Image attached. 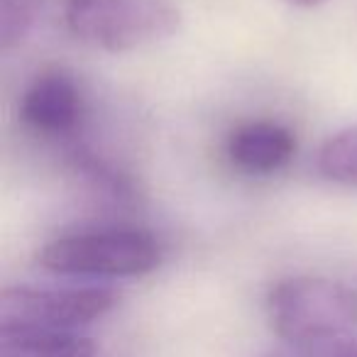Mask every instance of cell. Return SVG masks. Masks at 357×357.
Returning <instances> with one entry per match:
<instances>
[{
  "label": "cell",
  "instance_id": "5",
  "mask_svg": "<svg viewBox=\"0 0 357 357\" xmlns=\"http://www.w3.org/2000/svg\"><path fill=\"white\" fill-rule=\"evenodd\" d=\"M20 118L40 135H71L84 118L81 86L64 69L42 71L22 93Z\"/></svg>",
  "mask_w": 357,
  "mask_h": 357
},
{
  "label": "cell",
  "instance_id": "2",
  "mask_svg": "<svg viewBox=\"0 0 357 357\" xmlns=\"http://www.w3.org/2000/svg\"><path fill=\"white\" fill-rule=\"evenodd\" d=\"M267 316L287 342H331L357 328V291L328 277H287L269 289Z\"/></svg>",
  "mask_w": 357,
  "mask_h": 357
},
{
  "label": "cell",
  "instance_id": "11",
  "mask_svg": "<svg viewBox=\"0 0 357 357\" xmlns=\"http://www.w3.org/2000/svg\"><path fill=\"white\" fill-rule=\"evenodd\" d=\"M331 357H357V340H350L345 345H340Z\"/></svg>",
  "mask_w": 357,
  "mask_h": 357
},
{
  "label": "cell",
  "instance_id": "8",
  "mask_svg": "<svg viewBox=\"0 0 357 357\" xmlns=\"http://www.w3.org/2000/svg\"><path fill=\"white\" fill-rule=\"evenodd\" d=\"M318 174L345 189H357V123L337 130L318 149Z\"/></svg>",
  "mask_w": 357,
  "mask_h": 357
},
{
  "label": "cell",
  "instance_id": "10",
  "mask_svg": "<svg viewBox=\"0 0 357 357\" xmlns=\"http://www.w3.org/2000/svg\"><path fill=\"white\" fill-rule=\"evenodd\" d=\"M282 3H287L291 8H301V10H313V8L323 6L326 0H282Z\"/></svg>",
  "mask_w": 357,
  "mask_h": 357
},
{
  "label": "cell",
  "instance_id": "7",
  "mask_svg": "<svg viewBox=\"0 0 357 357\" xmlns=\"http://www.w3.org/2000/svg\"><path fill=\"white\" fill-rule=\"evenodd\" d=\"M96 345L79 333L56 331H3L0 357H93Z\"/></svg>",
  "mask_w": 357,
  "mask_h": 357
},
{
  "label": "cell",
  "instance_id": "4",
  "mask_svg": "<svg viewBox=\"0 0 357 357\" xmlns=\"http://www.w3.org/2000/svg\"><path fill=\"white\" fill-rule=\"evenodd\" d=\"M118 303L108 287H13L0 296L3 331L79 333Z\"/></svg>",
  "mask_w": 357,
  "mask_h": 357
},
{
  "label": "cell",
  "instance_id": "9",
  "mask_svg": "<svg viewBox=\"0 0 357 357\" xmlns=\"http://www.w3.org/2000/svg\"><path fill=\"white\" fill-rule=\"evenodd\" d=\"M45 0H0V50L10 52L32 35Z\"/></svg>",
  "mask_w": 357,
  "mask_h": 357
},
{
  "label": "cell",
  "instance_id": "1",
  "mask_svg": "<svg viewBox=\"0 0 357 357\" xmlns=\"http://www.w3.org/2000/svg\"><path fill=\"white\" fill-rule=\"evenodd\" d=\"M162 257V245L149 230L110 225L50 240L37 255V262L61 277L135 279L154 272Z\"/></svg>",
  "mask_w": 357,
  "mask_h": 357
},
{
  "label": "cell",
  "instance_id": "6",
  "mask_svg": "<svg viewBox=\"0 0 357 357\" xmlns=\"http://www.w3.org/2000/svg\"><path fill=\"white\" fill-rule=\"evenodd\" d=\"M296 154V137L277 120H250L230 132L228 159L240 172L269 176L287 167Z\"/></svg>",
  "mask_w": 357,
  "mask_h": 357
},
{
  "label": "cell",
  "instance_id": "3",
  "mask_svg": "<svg viewBox=\"0 0 357 357\" xmlns=\"http://www.w3.org/2000/svg\"><path fill=\"white\" fill-rule=\"evenodd\" d=\"M64 25L84 45L123 54L176 35L181 10L174 0H64Z\"/></svg>",
  "mask_w": 357,
  "mask_h": 357
}]
</instances>
